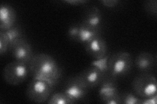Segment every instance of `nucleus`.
Returning <instances> with one entry per match:
<instances>
[{"mask_svg": "<svg viewBox=\"0 0 157 104\" xmlns=\"http://www.w3.org/2000/svg\"><path fill=\"white\" fill-rule=\"evenodd\" d=\"M82 23L91 28L101 31L103 23L101 13L96 7L88 8L83 16Z\"/></svg>", "mask_w": 157, "mask_h": 104, "instance_id": "f8f14e48", "label": "nucleus"}, {"mask_svg": "<svg viewBox=\"0 0 157 104\" xmlns=\"http://www.w3.org/2000/svg\"><path fill=\"white\" fill-rule=\"evenodd\" d=\"M145 11L151 15L156 16L157 14V2L156 0H149L145 2L144 4Z\"/></svg>", "mask_w": 157, "mask_h": 104, "instance_id": "6ab92c4d", "label": "nucleus"}, {"mask_svg": "<svg viewBox=\"0 0 157 104\" xmlns=\"http://www.w3.org/2000/svg\"><path fill=\"white\" fill-rule=\"evenodd\" d=\"M157 95L147 98H141L140 104H156Z\"/></svg>", "mask_w": 157, "mask_h": 104, "instance_id": "4be33fe9", "label": "nucleus"}, {"mask_svg": "<svg viewBox=\"0 0 157 104\" xmlns=\"http://www.w3.org/2000/svg\"><path fill=\"white\" fill-rule=\"evenodd\" d=\"M28 65L33 78L45 81L53 87L61 79L60 67L54 57L48 54L41 53L34 55Z\"/></svg>", "mask_w": 157, "mask_h": 104, "instance_id": "f257e3e1", "label": "nucleus"}, {"mask_svg": "<svg viewBox=\"0 0 157 104\" xmlns=\"http://www.w3.org/2000/svg\"><path fill=\"white\" fill-rule=\"evenodd\" d=\"M87 1L85 0H70V1H65L64 3H67L71 5H80L83 3H87Z\"/></svg>", "mask_w": 157, "mask_h": 104, "instance_id": "5701e85b", "label": "nucleus"}, {"mask_svg": "<svg viewBox=\"0 0 157 104\" xmlns=\"http://www.w3.org/2000/svg\"><path fill=\"white\" fill-rule=\"evenodd\" d=\"M98 36H101V31L86 26L82 23L78 24V33L77 42L83 44L85 45L92 39Z\"/></svg>", "mask_w": 157, "mask_h": 104, "instance_id": "4468645a", "label": "nucleus"}, {"mask_svg": "<svg viewBox=\"0 0 157 104\" xmlns=\"http://www.w3.org/2000/svg\"><path fill=\"white\" fill-rule=\"evenodd\" d=\"M133 61L130 54L125 52H117L108 57L107 61L108 76L116 79L123 77L130 72Z\"/></svg>", "mask_w": 157, "mask_h": 104, "instance_id": "7ed1b4c3", "label": "nucleus"}, {"mask_svg": "<svg viewBox=\"0 0 157 104\" xmlns=\"http://www.w3.org/2000/svg\"><path fill=\"white\" fill-rule=\"evenodd\" d=\"M9 51L11 52L14 60L29 64L33 57L32 46L24 38L13 42L10 46Z\"/></svg>", "mask_w": 157, "mask_h": 104, "instance_id": "1a4fd4ad", "label": "nucleus"}, {"mask_svg": "<svg viewBox=\"0 0 157 104\" xmlns=\"http://www.w3.org/2000/svg\"><path fill=\"white\" fill-rule=\"evenodd\" d=\"M10 42L4 31H0V55L3 56L9 51Z\"/></svg>", "mask_w": 157, "mask_h": 104, "instance_id": "a211bd4d", "label": "nucleus"}, {"mask_svg": "<svg viewBox=\"0 0 157 104\" xmlns=\"http://www.w3.org/2000/svg\"><path fill=\"white\" fill-rule=\"evenodd\" d=\"M121 102L122 104H140L141 98L134 93L126 92L121 94Z\"/></svg>", "mask_w": 157, "mask_h": 104, "instance_id": "f3484780", "label": "nucleus"}, {"mask_svg": "<svg viewBox=\"0 0 157 104\" xmlns=\"http://www.w3.org/2000/svg\"><path fill=\"white\" fill-rule=\"evenodd\" d=\"M30 75L28 64L13 61L8 63L3 70L4 81L11 85H19L25 81Z\"/></svg>", "mask_w": 157, "mask_h": 104, "instance_id": "20e7f679", "label": "nucleus"}, {"mask_svg": "<svg viewBox=\"0 0 157 104\" xmlns=\"http://www.w3.org/2000/svg\"><path fill=\"white\" fill-rule=\"evenodd\" d=\"M78 33V24L73 25L70 27L67 31V35L71 40L77 42Z\"/></svg>", "mask_w": 157, "mask_h": 104, "instance_id": "aec40b11", "label": "nucleus"}, {"mask_svg": "<svg viewBox=\"0 0 157 104\" xmlns=\"http://www.w3.org/2000/svg\"><path fill=\"white\" fill-rule=\"evenodd\" d=\"M156 56L149 52H141L135 59V66L137 70L143 73L152 71L156 66Z\"/></svg>", "mask_w": 157, "mask_h": 104, "instance_id": "ddd939ff", "label": "nucleus"}, {"mask_svg": "<svg viewBox=\"0 0 157 104\" xmlns=\"http://www.w3.org/2000/svg\"><path fill=\"white\" fill-rule=\"evenodd\" d=\"M108 56L101 60H96L91 65L81 72L78 76L88 88L99 87L108 76L107 61Z\"/></svg>", "mask_w": 157, "mask_h": 104, "instance_id": "f03ea898", "label": "nucleus"}, {"mask_svg": "<svg viewBox=\"0 0 157 104\" xmlns=\"http://www.w3.org/2000/svg\"><path fill=\"white\" fill-rule=\"evenodd\" d=\"M48 104H72L70 98L63 91L53 94L47 101Z\"/></svg>", "mask_w": 157, "mask_h": 104, "instance_id": "2eb2a0df", "label": "nucleus"}, {"mask_svg": "<svg viewBox=\"0 0 157 104\" xmlns=\"http://www.w3.org/2000/svg\"><path fill=\"white\" fill-rule=\"evenodd\" d=\"M17 13L14 9L7 3L0 7V31H7L15 26Z\"/></svg>", "mask_w": 157, "mask_h": 104, "instance_id": "9b49d317", "label": "nucleus"}, {"mask_svg": "<svg viewBox=\"0 0 157 104\" xmlns=\"http://www.w3.org/2000/svg\"><path fill=\"white\" fill-rule=\"evenodd\" d=\"M100 3L103 5L108 8H113L117 7L120 2L118 0H102L100 1Z\"/></svg>", "mask_w": 157, "mask_h": 104, "instance_id": "412c9836", "label": "nucleus"}, {"mask_svg": "<svg viewBox=\"0 0 157 104\" xmlns=\"http://www.w3.org/2000/svg\"><path fill=\"white\" fill-rule=\"evenodd\" d=\"M99 97L102 103L121 104V94L118 91L115 79L107 76L99 86Z\"/></svg>", "mask_w": 157, "mask_h": 104, "instance_id": "0eeeda50", "label": "nucleus"}, {"mask_svg": "<svg viewBox=\"0 0 157 104\" xmlns=\"http://www.w3.org/2000/svg\"><path fill=\"white\" fill-rule=\"evenodd\" d=\"M88 88L78 76L71 77L66 81L63 92L70 98L72 103L82 100L87 95Z\"/></svg>", "mask_w": 157, "mask_h": 104, "instance_id": "6e6552de", "label": "nucleus"}, {"mask_svg": "<svg viewBox=\"0 0 157 104\" xmlns=\"http://www.w3.org/2000/svg\"><path fill=\"white\" fill-rule=\"evenodd\" d=\"M134 93L141 98H147L157 95L156 77L148 73H143L136 76L132 81Z\"/></svg>", "mask_w": 157, "mask_h": 104, "instance_id": "39448f33", "label": "nucleus"}, {"mask_svg": "<svg viewBox=\"0 0 157 104\" xmlns=\"http://www.w3.org/2000/svg\"><path fill=\"white\" fill-rule=\"evenodd\" d=\"M88 55L94 60H101L107 57L108 47L106 41L101 36H98L85 44Z\"/></svg>", "mask_w": 157, "mask_h": 104, "instance_id": "9d476101", "label": "nucleus"}, {"mask_svg": "<svg viewBox=\"0 0 157 104\" xmlns=\"http://www.w3.org/2000/svg\"><path fill=\"white\" fill-rule=\"evenodd\" d=\"M54 87L48 82L33 78L26 89V96L29 100L37 103L47 102L52 93Z\"/></svg>", "mask_w": 157, "mask_h": 104, "instance_id": "423d86ee", "label": "nucleus"}, {"mask_svg": "<svg viewBox=\"0 0 157 104\" xmlns=\"http://www.w3.org/2000/svg\"><path fill=\"white\" fill-rule=\"evenodd\" d=\"M4 31L6 32L7 34V38L10 42V46H11L13 42L19 40V39L24 38L22 29L19 26H16V25L12 27L11 28L8 29V30Z\"/></svg>", "mask_w": 157, "mask_h": 104, "instance_id": "dca6fc26", "label": "nucleus"}]
</instances>
